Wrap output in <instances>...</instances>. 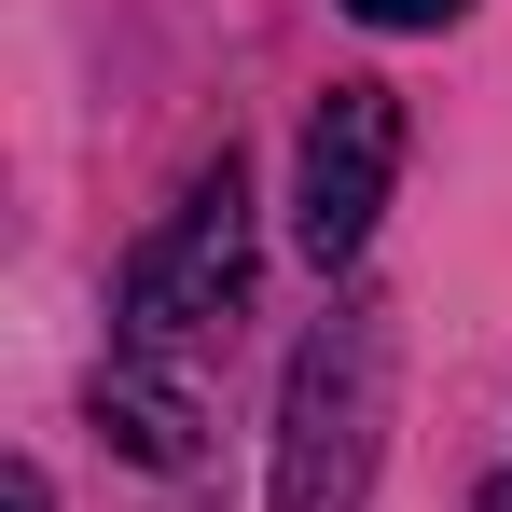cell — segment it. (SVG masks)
Segmentation results:
<instances>
[{
	"mask_svg": "<svg viewBox=\"0 0 512 512\" xmlns=\"http://www.w3.org/2000/svg\"><path fill=\"white\" fill-rule=\"evenodd\" d=\"M374 443H388V305H333L319 333L291 346V388H277V485H263V512H360Z\"/></svg>",
	"mask_w": 512,
	"mask_h": 512,
	"instance_id": "obj_1",
	"label": "cell"
},
{
	"mask_svg": "<svg viewBox=\"0 0 512 512\" xmlns=\"http://www.w3.org/2000/svg\"><path fill=\"white\" fill-rule=\"evenodd\" d=\"M250 305V167L222 153V167L180 180V208L125 250V277H111V333H125V360H180L194 333H222Z\"/></svg>",
	"mask_w": 512,
	"mask_h": 512,
	"instance_id": "obj_2",
	"label": "cell"
},
{
	"mask_svg": "<svg viewBox=\"0 0 512 512\" xmlns=\"http://www.w3.org/2000/svg\"><path fill=\"white\" fill-rule=\"evenodd\" d=\"M388 167H402V97H388V84H333L319 111H305V180H291L305 263H360V250H374Z\"/></svg>",
	"mask_w": 512,
	"mask_h": 512,
	"instance_id": "obj_3",
	"label": "cell"
},
{
	"mask_svg": "<svg viewBox=\"0 0 512 512\" xmlns=\"http://www.w3.org/2000/svg\"><path fill=\"white\" fill-rule=\"evenodd\" d=\"M97 429H111L139 471H194V402H180L153 360H111V374H97Z\"/></svg>",
	"mask_w": 512,
	"mask_h": 512,
	"instance_id": "obj_4",
	"label": "cell"
},
{
	"mask_svg": "<svg viewBox=\"0 0 512 512\" xmlns=\"http://www.w3.org/2000/svg\"><path fill=\"white\" fill-rule=\"evenodd\" d=\"M346 14H360V28H457L471 0H346Z\"/></svg>",
	"mask_w": 512,
	"mask_h": 512,
	"instance_id": "obj_5",
	"label": "cell"
},
{
	"mask_svg": "<svg viewBox=\"0 0 512 512\" xmlns=\"http://www.w3.org/2000/svg\"><path fill=\"white\" fill-rule=\"evenodd\" d=\"M0 512H56V499H42V471H14V485H0Z\"/></svg>",
	"mask_w": 512,
	"mask_h": 512,
	"instance_id": "obj_6",
	"label": "cell"
},
{
	"mask_svg": "<svg viewBox=\"0 0 512 512\" xmlns=\"http://www.w3.org/2000/svg\"><path fill=\"white\" fill-rule=\"evenodd\" d=\"M471 512H512V471H499V485H485V499H471Z\"/></svg>",
	"mask_w": 512,
	"mask_h": 512,
	"instance_id": "obj_7",
	"label": "cell"
}]
</instances>
